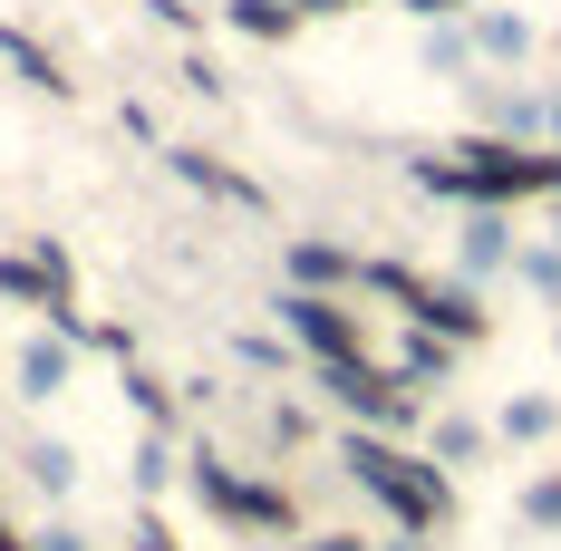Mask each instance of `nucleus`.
I'll list each match as a JSON object with an SVG mask.
<instances>
[{"label":"nucleus","mask_w":561,"mask_h":551,"mask_svg":"<svg viewBox=\"0 0 561 551\" xmlns=\"http://www.w3.org/2000/svg\"><path fill=\"white\" fill-rule=\"evenodd\" d=\"M513 272L533 280V290H552V300H561V252H513Z\"/></svg>","instance_id":"nucleus-20"},{"label":"nucleus","mask_w":561,"mask_h":551,"mask_svg":"<svg viewBox=\"0 0 561 551\" xmlns=\"http://www.w3.org/2000/svg\"><path fill=\"white\" fill-rule=\"evenodd\" d=\"M455 252H465V272H474V280L504 272V262H513V222H504V204H474V222H465V242H455Z\"/></svg>","instance_id":"nucleus-8"},{"label":"nucleus","mask_w":561,"mask_h":551,"mask_svg":"<svg viewBox=\"0 0 561 551\" xmlns=\"http://www.w3.org/2000/svg\"><path fill=\"white\" fill-rule=\"evenodd\" d=\"M407 10H416V20H465L474 0H407Z\"/></svg>","instance_id":"nucleus-24"},{"label":"nucleus","mask_w":561,"mask_h":551,"mask_svg":"<svg viewBox=\"0 0 561 551\" xmlns=\"http://www.w3.org/2000/svg\"><path fill=\"white\" fill-rule=\"evenodd\" d=\"M542 126H552V146H561V97H542Z\"/></svg>","instance_id":"nucleus-27"},{"label":"nucleus","mask_w":561,"mask_h":551,"mask_svg":"<svg viewBox=\"0 0 561 551\" xmlns=\"http://www.w3.org/2000/svg\"><path fill=\"white\" fill-rule=\"evenodd\" d=\"M494 126H504V146L513 136H542V97H494Z\"/></svg>","instance_id":"nucleus-18"},{"label":"nucleus","mask_w":561,"mask_h":551,"mask_svg":"<svg viewBox=\"0 0 561 551\" xmlns=\"http://www.w3.org/2000/svg\"><path fill=\"white\" fill-rule=\"evenodd\" d=\"M339 464H348V474H358L368 494L388 503L407 532H426V523H436V513L455 503V494H446V474H436L426 455H397L388 436H348V445H339Z\"/></svg>","instance_id":"nucleus-1"},{"label":"nucleus","mask_w":561,"mask_h":551,"mask_svg":"<svg viewBox=\"0 0 561 551\" xmlns=\"http://www.w3.org/2000/svg\"><path fill=\"white\" fill-rule=\"evenodd\" d=\"M523 523H542V532H561V474H542V484L523 494Z\"/></svg>","instance_id":"nucleus-19"},{"label":"nucleus","mask_w":561,"mask_h":551,"mask_svg":"<svg viewBox=\"0 0 561 551\" xmlns=\"http://www.w3.org/2000/svg\"><path fill=\"white\" fill-rule=\"evenodd\" d=\"M552 232H561V222H552Z\"/></svg>","instance_id":"nucleus-29"},{"label":"nucleus","mask_w":561,"mask_h":551,"mask_svg":"<svg viewBox=\"0 0 561 551\" xmlns=\"http://www.w3.org/2000/svg\"><path fill=\"white\" fill-rule=\"evenodd\" d=\"M388 551H416V542H388Z\"/></svg>","instance_id":"nucleus-28"},{"label":"nucleus","mask_w":561,"mask_h":551,"mask_svg":"<svg viewBox=\"0 0 561 551\" xmlns=\"http://www.w3.org/2000/svg\"><path fill=\"white\" fill-rule=\"evenodd\" d=\"M0 58H10V68L30 78V88H49V97H68V78H58L49 58H39V49H30V39H20V30H0Z\"/></svg>","instance_id":"nucleus-15"},{"label":"nucleus","mask_w":561,"mask_h":551,"mask_svg":"<svg viewBox=\"0 0 561 551\" xmlns=\"http://www.w3.org/2000/svg\"><path fill=\"white\" fill-rule=\"evenodd\" d=\"M30 551H88V532H68V523H49V532H30Z\"/></svg>","instance_id":"nucleus-23"},{"label":"nucleus","mask_w":561,"mask_h":551,"mask_svg":"<svg viewBox=\"0 0 561 551\" xmlns=\"http://www.w3.org/2000/svg\"><path fill=\"white\" fill-rule=\"evenodd\" d=\"M68 358H78V348H68V338H20V368H10V378H20V397H30V406H49L58 387H68Z\"/></svg>","instance_id":"nucleus-7"},{"label":"nucleus","mask_w":561,"mask_h":551,"mask_svg":"<svg viewBox=\"0 0 561 551\" xmlns=\"http://www.w3.org/2000/svg\"><path fill=\"white\" fill-rule=\"evenodd\" d=\"M339 280H358L339 242H290V290H339Z\"/></svg>","instance_id":"nucleus-9"},{"label":"nucleus","mask_w":561,"mask_h":551,"mask_svg":"<svg viewBox=\"0 0 561 551\" xmlns=\"http://www.w3.org/2000/svg\"><path fill=\"white\" fill-rule=\"evenodd\" d=\"M426 68H474V39H455V30H446V39H426Z\"/></svg>","instance_id":"nucleus-22"},{"label":"nucleus","mask_w":561,"mask_h":551,"mask_svg":"<svg viewBox=\"0 0 561 551\" xmlns=\"http://www.w3.org/2000/svg\"><path fill=\"white\" fill-rule=\"evenodd\" d=\"M474 445H484V436H474V426H465V416H446V426H436V455H446V464H465V455H474Z\"/></svg>","instance_id":"nucleus-21"},{"label":"nucleus","mask_w":561,"mask_h":551,"mask_svg":"<svg viewBox=\"0 0 561 551\" xmlns=\"http://www.w3.org/2000/svg\"><path fill=\"white\" fill-rule=\"evenodd\" d=\"M280 330L300 338L310 358H358V320L339 310L330 290H280Z\"/></svg>","instance_id":"nucleus-5"},{"label":"nucleus","mask_w":561,"mask_h":551,"mask_svg":"<svg viewBox=\"0 0 561 551\" xmlns=\"http://www.w3.org/2000/svg\"><path fill=\"white\" fill-rule=\"evenodd\" d=\"M184 474H194V494L214 503L224 523H242V532H280V523H290V494H280V484H242L224 455H194Z\"/></svg>","instance_id":"nucleus-3"},{"label":"nucleus","mask_w":561,"mask_h":551,"mask_svg":"<svg viewBox=\"0 0 561 551\" xmlns=\"http://www.w3.org/2000/svg\"><path fill=\"white\" fill-rule=\"evenodd\" d=\"M126 551H174V542H165V523H136V532H126Z\"/></svg>","instance_id":"nucleus-25"},{"label":"nucleus","mask_w":561,"mask_h":551,"mask_svg":"<svg viewBox=\"0 0 561 551\" xmlns=\"http://www.w3.org/2000/svg\"><path fill=\"white\" fill-rule=\"evenodd\" d=\"M136 484H146V494H165V484H174V445H165V436L136 445Z\"/></svg>","instance_id":"nucleus-17"},{"label":"nucleus","mask_w":561,"mask_h":551,"mask_svg":"<svg viewBox=\"0 0 561 551\" xmlns=\"http://www.w3.org/2000/svg\"><path fill=\"white\" fill-rule=\"evenodd\" d=\"M20 474H30L39 494H68V484H78V455H68V445H58V436H39V445H30V455H20Z\"/></svg>","instance_id":"nucleus-12"},{"label":"nucleus","mask_w":561,"mask_h":551,"mask_svg":"<svg viewBox=\"0 0 561 551\" xmlns=\"http://www.w3.org/2000/svg\"><path fill=\"white\" fill-rule=\"evenodd\" d=\"M320 387H330L348 416H368V426H407L416 406H407V387L388 368H368V358H320Z\"/></svg>","instance_id":"nucleus-4"},{"label":"nucleus","mask_w":561,"mask_h":551,"mask_svg":"<svg viewBox=\"0 0 561 551\" xmlns=\"http://www.w3.org/2000/svg\"><path fill=\"white\" fill-rule=\"evenodd\" d=\"M552 426H561V406H552V397H513V406H504V436H513V445H542Z\"/></svg>","instance_id":"nucleus-13"},{"label":"nucleus","mask_w":561,"mask_h":551,"mask_svg":"<svg viewBox=\"0 0 561 551\" xmlns=\"http://www.w3.org/2000/svg\"><path fill=\"white\" fill-rule=\"evenodd\" d=\"M310 551H368V542H358V532H320Z\"/></svg>","instance_id":"nucleus-26"},{"label":"nucleus","mask_w":561,"mask_h":551,"mask_svg":"<svg viewBox=\"0 0 561 551\" xmlns=\"http://www.w3.org/2000/svg\"><path fill=\"white\" fill-rule=\"evenodd\" d=\"M232 30L242 39H280L290 30V0H232Z\"/></svg>","instance_id":"nucleus-16"},{"label":"nucleus","mask_w":561,"mask_h":551,"mask_svg":"<svg viewBox=\"0 0 561 551\" xmlns=\"http://www.w3.org/2000/svg\"><path fill=\"white\" fill-rule=\"evenodd\" d=\"M446 368H455V348H446L436 330H416L407 348H397V368H388V378H397V387H446Z\"/></svg>","instance_id":"nucleus-10"},{"label":"nucleus","mask_w":561,"mask_h":551,"mask_svg":"<svg viewBox=\"0 0 561 551\" xmlns=\"http://www.w3.org/2000/svg\"><path fill=\"white\" fill-rule=\"evenodd\" d=\"M0 290L58 320V310H68V262H58V242H39V252H0Z\"/></svg>","instance_id":"nucleus-6"},{"label":"nucleus","mask_w":561,"mask_h":551,"mask_svg":"<svg viewBox=\"0 0 561 551\" xmlns=\"http://www.w3.org/2000/svg\"><path fill=\"white\" fill-rule=\"evenodd\" d=\"M533 49V30H523V20H504V10H484V20H474V58H523Z\"/></svg>","instance_id":"nucleus-14"},{"label":"nucleus","mask_w":561,"mask_h":551,"mask_svg":"<svg viewBox=\"0 0 561 551\" xmlns=\"http://www.w3.org/2000/svg\"><path fill=\"white\" fill-rule=\"evenodd\" d=\"M174 174H184V184H204V194H224V204H262V184H242V174H224L214 156H194V146H174Z\"/></svg>","instance_id":"nucleus-11"},{"label":"nucleus","mask_w":561,"mask_h":551,"mask_svg":"<svg viewBox=\"0 0 561 551\" xmlns=\"http://www.w3.org/2000/svg\"><path fill=\"white\" fill-rule=\"evenodd\" d=\"M465 165H416L426 194H465V204H504V194H561V156H513V146H455Z\"/></svg>","instance_id":"nucleus-2"}]
</instances>
